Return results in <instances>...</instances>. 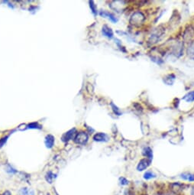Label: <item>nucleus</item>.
Masks as SVG:
<instances>
[{
    "mask_svg": "<svg viewBox=\"0 0 194 195\" xmlns=\"http://www.w3.org/2000/svg\"><path fill=\"white\" fill-rule=\"evenodd\" d=\"M18 195H35L34 190L28 188H22L18 191Z\"/></svg>",
    "mask_w": 194,
    "mask_h": 195,
    "instance_id": "11",
    "label": "nucleus"
},
{
    "mask_svg": "<svg viewBox=\"0 0 194 195\" xmlns=\"http://www.w3.org/2000/svg\"><path fill=\"white\" fill-rule=\"evenodd\" d=\"M100 16H101L102 17H105V18H108L110 20V21L112 22L113 23H116L117 22H118V19H117V18L115 17V16H114L113 14H112L111 12H107V11H101L99 12Z\"/></svg>",
    "mask_w": 194,
    "mask_h": 195,
    "instance_id": "9",
    "label": "nucleus"
},
{
    "mask_svg": "<svg viewBox=\"0 0 194 195\" xmlns=\"http://www.w3.org/2000/svg\"><path fill=\"white\" fill-rule=\"evenodd\" d=\"M76 129L75 128L69 130V131L67 132V133H64V135H63L62 139H62L63 142H67L68 141L73 139H74L75 135H76Z\"/></svg>",
    "mask_w": 194,
    "mask_h": 195,
    "instance_id": "6",
    "label": "nucleus"
},
{
    "mask_svg": "<svg viewBox=\"0 0 194 195\" xmlns=\"http://www.w3.org/2000/svg\"><path fill=\"white\" fill-rule=\"evenodd\" d=\"M26 129H41V126L37 123H32L27 125Z\"/></svg>",
    "mask_w": 194,
    "mask_h": 195,
    "instance_id": "19",
    "label": "nucleus"
},
{
    "mask_svg": "<svg viewBox=\"0 0 194 195\" xmlns=\"http://www.w3.org/2000/svg\"><path fill=\"white\" fill-rule=\"evenodd\" d=\"M45 178L47 182L50 183V184H52L53 180L55 178V175H54V173H53L52 172H48L47 173V174H46Z\"/></svg>",
    "mask_w": 194,
    "mask_h": 195,
    "instance_id": "17",
    "label": "nucleus"
},
{
    "mask_svg": "<svg viewBox=\"0 0 194 195\" xmlns=\"http://www.w3.org/2000/svg\"><path fill=\"white\" fill-rule=\"evenodd\" d=\"M88 139H89V136L86 132H80V133H76L74 139L75 143L82 145H86L87 143Z\"/></svg>",
    "mask_w": 194,
    "mask_h": 195,
    "instance_id": "3",
    "label": "nucleus"
},
{
    "mask_svg": "<svg viewBox=\"0 0 194 195\" xmlns=\"http://www.w3.org/2000/svg\"><path fill=\"white\" fill-rule=\"evenodd\" d=\"M93 140L96 141V142H107L109 140V137L106 134L103 133H99L95 134L93 135Z\"/></svg>",
    "mask_w": 194,
    "mask_h": 195,
    "instance_id": "7",
    "label": "nucleus"
},
{
    "mask_svg": "<svg viewBox=\"0 0 194 195\" xmlns=\"http://www.w3.org/2000/svg\"><path fill=\"white\" fill-rule=\"evenodd\" d=\"M151 161L152 160H150V159L147 158L142 159V160L138 162V164L137 170L138 171V172H142V171L145 170L146 168H148L151 165Z\"/></svg>",
    "mask_w": 194,
    "mask_h": 195,
    "instance_id": "4",
    "label": "nucleus"
},
{
    "mask_svg": "<svg viewBox=\"0 0 194 195\" xmlns=\"http://www.w3.org/2000/svg\"><path fill=\"white\" fill-rule=\"evenodd\" d=\"M183 100H185L187 103H192L194 101V90L190 91L189 93L185 95L183 97Z\"/></svg>",
    "mask_w": 194,
    "mask_h": 195,
    "instance_id": "14",
    "label": "nucleus"
},
{
    "mask_svg": "<svg viewBox=\"0 0 194 195\" xmlns=\"http://www.w3.org/2000/svg\"><path fill=\"white\" fill-rule=\"evenodd\" d=\"M110 106H111L112 111H113V113H115V115H117V116H121V115L122 114V113L120 111V110L119 109V108L117 107V106H115L113 103H111Z\"/></svg>",
    "mask_w": 194,
    "mask_h": 195,
    "instance_id": "20",
    "label": "nucleus"
},
{
    "mask_svg": "<svg viewBox=\"0 0 194 195\" xmlns=\"http://www.w3.org/2000/svg\"><path fill=\"white\" fill-rule=\"evenodd\" d=\"M181 178L186 181H194V174H181Z\"/></svg>",
    "mask_w": 194,
    "mask_h": 195,
    "instance_id": "18",
    "label": "nucleus"
},
{
    "mask_svg": "<svg viewBox=\"0 0 194 195\" xmlns=\"http://www.w3.org/2000/svg\"><path fill=\"white\" fill-rule=\"evenodd\" d=\"M45 143L47 149H51L54 144V137L52 135H47L45 138Z\"/></svg>",
    "mask_w": 194,
    "mask_h": 195,
    "instance_id": "10",
    "label": "nucleus"
},
{
    "mask_svg": "<svg viewBox=\"0 0 194 195\" xmlns=\"http://www.w3.org/2000/svg\"><path fill=\"white\" fill-rule=\"evenodd\" d=\"M194 35V27L192 26V25H189L187 26V28L185 29L184 32H183V39H184L185 41H190L191 38H193Z\"/></svg>",
    "mask_w": 194,
    "mask_h": 195,
    "instance_id": "5",
    "label": "nucleus"
},
{
    "mask_svg": "<svg viewBox=\"0 0 194 195\" xmlns=\"http://www.w3.org/2000/svg\"><path fill=\"white\" fill-rule=\"evenodd\" d=\"M89 3H90V8H91L92 12H93V14L94 15V16H96L97 15V8H96V4H95L94 2L93 1H90Z\"/></svg>",
    "mask_w": 194,
    "mask_h": 195,
    "instance_id": "21",
    "label": "nucleus"
},
{
    "mask_svg": "<svg viewBox=\"0 0 194 195\" xmlns=\"http://www.w3.org/2000/svg\"><path fill=\"white\" fill-rule=\"evenodd\" d=\"M187 55L190 58L194 59V41L189 44L188 47H187Z\"/></svg>",
    "mask_w": 194,
    "mask_h": 195,
    "instance_id": "12",
    "label": "nucleus"
},
{
    "mask_svg": "<svg viewBox=\"0 0 194 195\" xmlns=\"http://www.w3.org/2000/svg\"><path fill=\"white\" fill-rule=\"evenodd\" d=\"M47 195H50V194H47Z\"/></svg>",
    "mask_w": 194,
    "mask_h": 195,
    "instance_id": "26",
    "label": "nucleus"
},
{
    "mask_svg": "<svg viewBox=\"0 0 194 195\" xmlns=\"http://www.w3.org/2000/svg\"><path fill=\"white\" fill-rule=\"evenodd\" d=\"M8 138V135H6V136L3 137V138H2L1 139H0V149L2 148V147L4 146L5 144H6V142H7Z\"/></svg>",
    "mask_w": 194,
    "mask_h": 195,
    "instance_id": "22",
    "label": "nucleus"
},
{
    "mask_svg": "<svg viewBox=\"0 0 194 195\" xmlns=\"http://www.w3.org/2000/svg\"><path fill=\"white\" fill-rule=\"evenodd\" d=\"M119 181H120L121 185H127V184H129V181H128V180L124 177L120 178Z\"/></svg>",
    "mask_w": 194,
    "mask_h": 195,
    "instance_id": "23",
    "label": "nucleus"
},
{
    "mask_svg": "<svg viewBox=\"0 0 194 195\" xmlns=\"http://www.w3.org/2000/svg\"><path fill=\"white\" fill-rule=\"evenodd\" d=\"M6 172H7L8 173H9V174H15V173L17 172V171L15 170V169L13 168L12 167V166L8 165L7 170H6Z\"/></svg>",
    "mask_w": 194,
    "mask_h": 195,
    "instance_id": "24",
    "label": "nucleus"
},
{
    "mask_svg": "<svg viewBox=\"0 0 194 195\" xmlns=\"http://www.w3.org/2000/svg\"><path fill=\"white\" fill-rule=\"evenodd\" d=\"M191 195H194V187H193V189H192V191H191Z\"/></svg>",
    "mask_w": 194,
    "mask_h": 195,
    "instance_id": "25",
    "label": "nucleus"
},
{
    "mask_svg": "<svg viewBox=\"0 0 194 195\" xmlns=\"http://www.w3.org/2000/svg\"><path fill=\"white\" fill-rule=\"evenodd\" d=\"M156 174H154L153 172H151V171H148L144 174V178L145 180H150L156 178Z\"/></svg>",
    "mask_w": 194,
    "mask_h": 195,
    "instance_id": "16",
    "label": "nucleus"
},
{
    "mask_svg": "<svg viewBox=\"0 0 194 195\" xmlns=\"http://www.w3.org/2000/svg\"><path fill=\"white\" fill-rule=\"evenodd\" d=\"M175 78H176V77H175L174 74H168V75L165 76L164 77V82L166 84H167V85H172L173 81H174Z\"/></svg>",
    "mask_w": 194,
    "mask_h": 195,
    "instance_id": "13",
    "label": "nucleus"
},
{
    "mask_svg": "<svg viewBox=\"0 0 194 195\" xmlns=\"http://www.w3.org/2000/svg\"><path fill=\"white\" fill-rule=\"evenodd\" d=\"M143 155L145 156V157H147V158L150 159V160H152L153 152L150 147H145V148L143 149Z\"/></svg>",
    "mask_w": 194,
    "mask_h": 195,
    "instance_id": "15",
    "label": "nucleus"
},
{
    "mask_svg": "<svg viewBox=\"0 0 194 195\" xmlns=\"http://www.w3.org/2000/svg\"><path fill=\"white\" fill-rule=\"evenodd\" d=\"M145 19L146 18L144 13L140 11H138L134 12L133 14L132 15L130 19H129V22H130L131 25H134V26L138 27L144 22Z\"/></svg>",
    "mask_w": 194,
    "mask_h": 195,
    "instance_id": "1",
    "label": "nucleus"
},
{
    "mask_svg": "<svg viewBox=\"0 0 194 195\" xmlns=\"http://www.w3.org/2000/svg\"><path fill=\"white\" fill-rule=\"evenodd\" d=\"M102 32H103V35L106 37V38H108L109 39L113 38V36H114L113 32H112L111 28H109L108 25H103V28H102Z\"/></svg>",
    "mask_w": 194,
    "mask_h": 195,
    "instance_id": "8",
    "label": "nucleus"
},
{
    "mask_svg": "<svg viewBox=\"0 0 194 195\" xmlns=\"http://www.w3.org/2000/svg\"><path fill=\"white\" fill-rule=\"evenodd\" d=\"M164 34V28H161V27H158L151 35V37L149 38V41L152 44L157 43L158 41L161 40V37L163 36Z\"/></svg>",
    "mask_w": 194,
    "mask_h": 195,
    "instance_id": "2",
    "label": "nucleus"
}]
</instances>
